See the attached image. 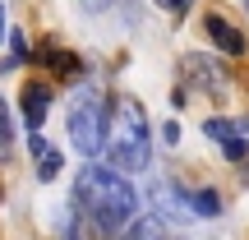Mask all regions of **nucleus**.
<instances>
[{"label":"nucleus","mask_w":249,"mask_h":240,"mask_svg":"<svg viewBox=\"0 0 249 240\" xmlns=\"http://www.w3.org/2000/svg\"><path fill=\"white\" fill-rule=\"evenodd\" d=\"M88 222H97L107 236H120L124 226L134 222V213H139V194H134V185L120 176V171L111 166H83L79 180H74V203Z\"/></svg>","instance_id":"f257e3e1"},{"label":"nucleus","mask_w":249,"mask_h":240,"mask_svg":"<svg viewBox=\"0 0 249 240\" xmlns=\"http://www.w3.org/2000/svg\"><path fill=\"white\" fill-rule=\"evenodd\" d=\"M222 152H226V162H245V157H249V143H245V139H240V143H226Z\"/></svg>","instance_id":"4468645a"},{"label":"nucleus","mask_w":249,"mask_h":240,"mask_svg":"<svg viewBox=\"0 0 249 240\" xmlns=\"http://www.w3.org/2000/svg\"><path fill=\"white\" fill-rule=\"evenodd\" d=\"M0 37H5V5H0Z\"/></svg>","instance_id":"dca6fc26"},{"label":"nucleus","mask_w":249,"mask_h":240,"mask_svg":"<svg viewBox=\"0 0 249 240\" xmlns=\"http://www.w3.org/2000/svg\"><path fill=\"white\" fill-rule=\"evenodd\" d=\"M46 111H51V88L46 83H28L23 88V125H28V134H37L46 125Z\"/></svg>","instance_id":"39448f33"},{"label":"nucleus","mask_w":249,"mask_h":240,"mask_svg":"<svg viewBox=\"0 0 249 240\" xmlns=\"http://www.w3.org/2000/svg\"><path fill=\"white\" fill-rule=\"evenodd\" d=\"M9 148H14V125H9V111L0 102V157H9Z\"/></svg>","instance_id":"9b49d317"},{"label":"nucleus","mask_w":249,"mask_h":240,"mask_svg":"<svg viewBox=\"0 0 249 240\" xmlns=\"http://www.w3.org/2000/svg\"><path fill=\"white\" fill-rule=\"evenodd\" d=\"M9 46H14V60H28V55H33V46H28L23 33H9Z\"/></svg>","instance_id":"ddd939ff"},{"label":"nucleus","mask_w":249,"mask_h":240,"mask_svg":"<svg viewBox=\"0 0 249 240\" xmlns=\"http://www.w3.org/2000/svg\"><path fill=\"white\" fill-rule=\"evenodd\" d=\"M203 134L226 148V143H240V139H245V125H235V120H226V116H208V120H203Z\"/></svg>","instance_id":"6e6552de"},{"label":"nucleus","mask_w":249,"mask_h":240,"mask_svg":"<svg viewBox=\"0 0 249 240\" xmlns=\"http://www.w3.org/2000/svg\"><path fill=\"white\" fill-rule=\"evenodd\" d=\"M189 213H194V217H217V213H222L217 189H189Z\"/></svg>","instance_id":"1a4fd4ad"},{"label":"nucleus","mask_w":249,"mask_h":240,"mask_svg":"<svg viewBox=\"0 0 249 240\" xmlns=\"http://www.w3.org/2000/svg\"><path fill=\"white\" fill-rule=\"evenodd\" d=\"M129 240H166L161 236V222H152V217H143V222H129Z\"/></svg>","instance_id":"9d476101"},{"label":"nucleus","mask_w":249,"mask_h":240,"mask_svg":"<svg viewBox=\"0 0 249 240\" xmlns=\"http://www.w3.org/2000/svg\"><path fill=\"white\" fill-rule=\"evenodd\" d=\"M60 240H111V236L102 231L97 222H88V217H83L79 208H70V217H65V231H60Z\"/></svg>","instance_id":"0eeeda50"},{"label":"nucleus","mask_w":249,"mask_h":240,"mask_svg":"<svg viewBox=\"0 0 249 240\" xmlns=\"http://www.w3.org/2000/svg\"><path fill=\"white\" fill-rule=\"evenodd\" d=\"M185 5H194V0H157V9H166V14H180Z\"/></svg>","instance_id":"2eb2a0df"},{"label":"nucleus","mask_w":249,"mask_h":240,"mask_svg":"<svg viewBox=\"0 0 249 240\" xmlns=\"http://www.w3.org/2000/svg\"><path fill=\"white\" fill-rule=\"evenodd\" d=\"M111 240H129V236H124V231H120V236H111Z\"/></svg>","instance_id":"a211bd4d"},{"label":"nucleus","mask_w":249,"mask_h":240,"mask_svg":"<svg viewBox=\"0 0 249 240\" xmlns=\"http://www.w3.org/2000/svg\"><path fill=\"white\" fill-rule=\"evenodd\" d=\"M111 171H143L152 162V134H148V111L134 97H116L107 111V148Z\"/></svg>","instance_id":"f03ea898"},{"label":"nucleus","mask_w":249,"mask_h":240,"mask_svg":"<svg viewBox=\"0 0 249 240\" xmlns=\"http://www.w3.org/2000/svg\"><path fill=\"white\" fill-rule=\"evenodd\" d=\"M180 70H185V79H198L194 88H213L217 97H222V92H226V83H231V79H226V70H222V65L203 60V55H185V60H180Z\"/></svg>","instance_id":"20e7f679"},{"label":"nucleus","mask_w":249,"mask_h":240,"mask_svg":"<svg viewBox=\"0 0 249 240\" xmlns=\"http://www.w3.org/2000/svg\"><path fill=\"white\" fill-rule=\"evenodd\" d=\"M88 5H92V9H102V5H111V0H88Z\"/></svg>","instance_id":"f3484780"},{"label":"nucleus","mask_w":249,"mask_h":240,"mask_svg":"<svg viewBox=\"0 0 249 240\" xmlns=\"http://www.w3.org/2000/svg\"><path fill=\"white\" fill-rule=\"evenodd\" d=\"M55 171H60V157H55V148H51V152H42V157H37V176H42V180H51Z\"/></svg>","instance_id":"f8f14e48"},{"label":"nucleus","mask_w":249,"mask_h":240,"mask_svg":"<svg viewBox=\"0 0 249 240\" xmlns=\"http://www.w3.org/2000/svg\"><path fill=\"white\" fill-rule=\"evenodd\" d=\"M107 111H111V102L97 88H79L70 97V143L83 157H97L107 148Z\"/></svg>","instance_id":"7ed1b4c3"},{"label":"nucleus","mask_w":249,"mask_h":240,"mask_svg":"<svg viewBox=\"0 0 249 240\" xmlns=\"http://www.w3.org/2000/svg\"><path fill=\"white\" fill-rule=\"evenodd\" d=\"M203 28H208V37L217 42V51H226V55H245V33H240V28H231L222 14H208Z\"/></svg>","instance_id":"423d86ee"}]
</instances>
